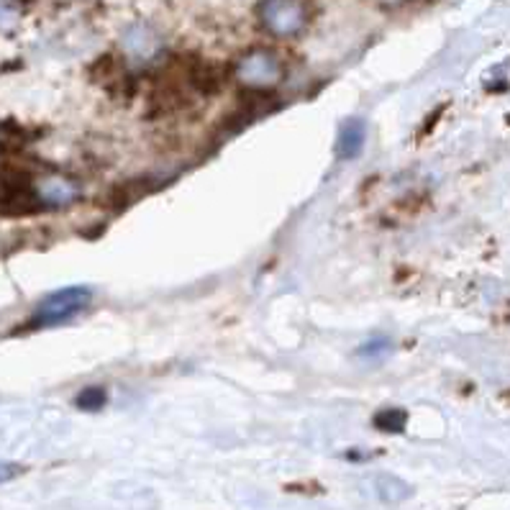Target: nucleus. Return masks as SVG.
<instances>
[{
	"mask_svg": "<svg viewBox=\"0 0 510 510\" xmlns=\"http://www.w3.org/2000/svg\"><path fill=\"white\" fill-rule=\"evenodd\" d=\"M93 303V290L85 285H73V288H62V290L51 292L44 300H39V305L31 313V326L34 328H44V326H57L65 323L70 318L80 316L82 311H88Z\"/></svg>",
	"mask_w": 510,
	"mask_h": 510,
	"instance_id": "nucleus-1",
	"label": "nucleus"
},
{
	"mask_svg": "<svg viewBox=\"0 0 510 510\" xmlns=\"http://www.w3.org/2000/svg\"><path fill=\"white\" fill-rule=\"evenodd\" d=\"M0 208L8 213H31L42 208L36 182L13 167H0Z\"/></svg>",
	"mask_w": 510,
	"mask_h": 510,
	"instance_id": "nucleus-2",
	"label": "nucleus"
},
{
	"mask_svg": "<svg viewBox=\"0 0 510 510\" xmlns=\"http://www.w3.org/2000/svg\"><path fill=\"white\" fill-rule=\"evenodd\" d=\"M280 62L272 51H251L239 62V80L251 85V88H269L280 80Z\"/></svg>",
	"mask_w": 510,
	"mask_h": 510,
	"instance_id": "nucleus-3",
	"label": "nucleus"
},
{
	"mask_svg": "<svg viewBox=\"0 0 510 510\" xmlns=\"http://www.w3.org/2000/svg\"><path fill=\"white\" fill-rule=\"evenodd\" d=\"M36 193L42 208H65L77 200L80 188L65 174H49L42 182H36Z\"/></svg>",
	"mask_w": 510,
	"mask_h": 510,
	"instance_id": "nucleus-4",
	"label": "nucleus"
},
{
	"mask_svg": "<svg viewBox=\"0 0 510 510\" xmlns=\"http://www.w3.org/2000/svg\"><path fill=\"white\" fill-rule=\"evenodd\" d=\"M367 126L362 119H346L341 123L339 139H336V154L339 159H354L365 149Z\"/></svg>",
	"mask_w": 510,
	"mask_h": 510,
	"instance_id": "nucleus-5",
	"label": "nucleus"
},
{
	"mask_svg": "<svg viewBox=\"0 0 510 510\" xmlns=\"http://www.w3.org/2000/svg\"><path fill=\"white\" fill-rule=\"evenodd\" d=\"M265 21L277 34H290L300 26V8L290 0H277L265 11Z\"/></svg>",
	"mask_w": 510,
	"mask_h": 510,
	"instance_id": "nucleus-6",
	"label": "nucleus"
},
{
	"mask_svg": "<svg viewBox=\"0 0 510 510\" xmlns=\"http://www.w3.org/2000/svg\"><path fill=\"white\" fill-rule=\"evenodd\" d=\"M375 487H377L380 500H385V503H400L403 498L411 495V487L406 485L403 480L392 477V475H380V477L375 480Z\"/></svg>",
	"mask_w": 510,
	"mask_h": 510,
	"instance_id": "nucleus-7",
	"label": "nucleus"
},
{
	"mask_svg": "<svg viewBox=\"0 0 510 510\" xmlns=\"http://www.w3.org/2000/svg\"><path fill=\"white\" fill-rule=\"evenodd\" d=\"M406 421H408V415H406V411H400V408H385L382 413L375 415V426H377L380 431H385V434H403Z\"/></svg>",
	"mask_w": 510,
	"mask_h": 510,
	"instance_id": "nucleus-8",
	"label": "nucleus"
},
{
	"mask_svg": "<svg viewBox=\"0 0 510 510\" xmlns=\"http://www.w3.org/2000/svg\"><path fill=\"white\" fill-rule=\"evenodd\" d=\"M108 403V395H105V390L96 388V385H90V388H85L77 398H74V406L80 408V411H100L103 406Z\"/></svg>",
	"mask_w": 510,
	"mask_h": 510,
	"instance_id": "nucleus-9",
	"label": "nucleus"
},
{
	"mask_svg": "<svg viewBox=\"0 0 510 510\" xmlns=\"http://www.w3.org/2000/svg\"><path fill=\"white\" fill-rule=\"evenodd\" d=\"M390 352V339L385 336H377V339H369L365 341L362 346H359V357H365V359H382L385 354Z\"/></svg>",
	"mask_w": 510,
	"mask_h": 510,
	"instance_id": "nucleus-10",
	"label": "nucleus"
},
{
	"mask_svg": "<svg viewBox=\"0 0 510 510\" xmlns=\"http://www.w3.org/2000/svg\"><path fill=\"white\" fill-rule=\"evenodd\" d=\"M21 472H24V467H21V464L0 462V485H3V483H11V480H16Z\"/></svg>",
	"mask_w": 510,
	"mask_h": 510,
	"instance_id": "nucleus-11",
	"label": "nucleus"
}]
</instances>
